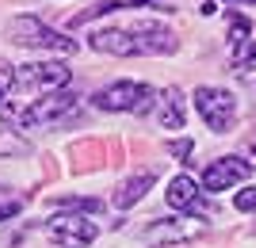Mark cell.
I'll use <instances>...</instances> for the list:
<instances>
[{
    "mask_svg": "<svg viewBox=\"0 0 256 248\" xmlns=\"http://www.w3.org/2000/svg\"><path fill=\"white\" fill-rule=\"evenodd\" d=\"M92 46L100 54L115 57H134V54H172L176 50V34L157 19H142L134 27H107L92 34Z\"/></svg>",
    "mask_w": 256,
    "mask_h": 248,
    "instance_id": "1",
    "label": "cell"
},
{
    "mask_svg": "<svg viewBox=\"0 0 256 248\" xmlns=\"http://www.w3.org/2000/svg\"><path fill=\"white\" fill-rule=\"evenodd\" d=\"M8 31H12V42H20V46H38V50H58V54H76V38H65L62 31L46 27V23L34 19V15L12 19Z\"/></svg>",
    "mask_w": 256,
    "mask_h": 248,
    "instance_id": "2",
    "label": "cell"
},
{
    "mask_svg": "<svg viewBox=\"0 0 256 248\" xmlns=\"http://www.w3.org/2000/svg\"><path fill=\"white\" fill-rule=\"evenodd\" d=\"M69 65L62 61H34V65H20L16 76H12V88L16 92H54V88L69 84Z\"/></svg>",
    "mask_w": 256,
    "mask_h": 248,
    "instance_id": "3",
    "label": "cell"
},
{
    "mask_svg": "<svg viewBox=\"0 0 256 248\" xmlns=\"http://www.w3.org/2000/svg\"><path fill=\"white\" fill-rule=\"evenodd\" d=\"M195 107L214 134H226L237 119V99L226 88H195Z\"/></svg>",
    "mask_w": 256,
    "mask_h": 248,
    "instance_id": "4",
    "label": "cell"
},
{
    "mask_svg": "<svg viewBox=\"0 0 256 248\" xmlns=\"http://www.w3.org/2000/svg\"><path fill=\"white\" fill-rule=\"evenodd\" d=\"M96 107L104 111H150L153 107V88L150 84H134V80H115L104 92H96Z\"/></svg>",
    "mask_w": 256,
    "mask_h": 248,
    "instance_id": "5",
    "label": "cell"
},
{
    "mask_svg": "<svg viewBox=\"0 0 256 248\" xmlns=\"http://www.w3.org/2000/svg\"><path fill=\"white\" fill-rule=\"evenodd\" d=\"M46 233H50V241L58 248H88L100 237V226L80 214H58V218H50Z\"/></svg>",
    "mask_w": 256,
    "mask_h": 248,
    "instance_id": "6",
    "label": "cell"
},
{
    "mask_svg": "<svg viewBox=\"0 0 256 248\" xmlns=\"http://www.w3.org/2000/svg\"><path fill=\"white\" fill-rule=\"evenodd\" d=\"M73 107H76L73 92H46L42 99H34L31 107L20 115V122L23 126H50V122H58L62 115H69Z\"/></svg>",
    "mask_w": 256,
    "mask_h": 248,
    "instance_id": "7",
    "label": "cell"
},
{
    "mask_svg": "<svg viewBox=\"0 0 256 248\" xmlns=\"http://www.w3.org/2000/svg\"><path fill=\"white\" fill-rule=\"evenodd\" d=\"M252 172V164L245 157H222V161H210L203 172V191H226V187L241 184L245 176Z\"/></svg>",
    "mask_w": 256,
    "mask_h": 248,
    "instance_id": "8",
    "label": "cell"
},
{
    "mask_svg": "<svg viewBox=\"0 0 256 248\" xmlns=\"http://www.w3.org/2000/svg\"><path fill=\"white\" fill-rule=\"evenodd\" d=\"M164 195H168L172 210H192V214H199V184H195L192 176H176Z\"/></svg>",
    "mask_w": 256,
    "mask_h": 248,
    "instance_id": "9",
    "label": "cell"
},
{
    "mask_svg": "<svg viewBox=\"0 0 256 248\" xmlns=\"http://www.w3.org/2000/svg\"><path fill=\"white\" fill-rule=\"evenodd\" d=\"M157 119H160V126H164V130H180V126H184V96H180V88L160 92Z\"/></svg>",
    "mask_w": 256,
    "mask_h": 248,
    "instance_id": "10",
    "label": "cell"
},
{
    "mask_svg": "<svg viewBox=\"0 0 256 248\" xmlns=\"http://www.w3.org/2000/svg\"><path fill=\"white\" fill-rule=\"evenodd\" d=\"M153 180H157L153 172H142V176H134V180H126V184L115 191V206H122V210H126V206H134L142 195L153 187Z\"/></svg>",
    "mask_w": 256,
    "mask_h": 248,
    "instance_id": "11",
    "label": "cell"
},
{
    "mask_svg": "<svg viewBox=\"0 0 256 248\" xmlns=\"http://www.w3.org/2000/svg\"><path fill=\"white\" fill-rule=\"evenodd\" d=\"M23 210V195L12 191V187H0V222H8Z\"/></svg>",
    "mask_w": 256,
    "mask_h": 248,
    "instance_id": "12",
    "label": "cell"
},
{
    "mask_svg": "<svg viewBox=\"0 0 256 248\" xmlns=\"http://www.w3.org/2000/svg\"><path fill=\"white\" fill-rule=\"evenodd\" d=\"M195 229H172V226H153L150 233H146V245H160V241H184L192 237Z\"/></svg>",
    "mask_w": 256,
    "mask_h": 248,
    "instance_id": "13",
    "label": "cell"
},
{
    "mask_svg": "<svg viewBox=\"0 0 256 248\" xmlns=\"http://www.w3.org/2000/svg\"><path fill=\"white\" fill-rule=\"evenodd\" d=\"M234 69H256V42L252 38L234 46Z\"/></svg>",
    "mask_w": 256,
    "mask_h": 248,
    "instance_id": "14",
    "label": "cell"
},
{
    "mask_svg": "<svg viewBox=\"0 0 256 248\" xmlns=\"http://www.w3.org/2000/svg\"><path fill=\"white\" fill-rule=\"evenodd\" d=\"M192 149H195V141H192V138L168 141V153H172V157H180V161H188V157H192Z\"/></svg>",
    "mask_w": 256,
    "mask_h": 248,
    "instance_id": "15",
    "label": "cell"
},
{
    "mask_svg": "<svg viewBox=\"0 0 256 248\" xmlns=\"http://www.w3.org/2000/svg\"><path fill=\"white\" fill-rule=\"evenodd\" d=\"M58 203L62 206H73V210H100V199H73V195H69V199H58Z\"/></svg>",
    "mask_w": 256,
    "mask_h": 248,
    "instance_id": "16",
    "label": "cell"
},
{
    "mask_svg": "<svg viewBox=\"0 0 256 248\" xmlns=\"http://www.w3.org/2000/svg\"><path fill=\"white\" fill-rule=\"evenodd\" d=\"M234 206L237 210H256V187H248V191H241L234 199Z\"/></svg>",
    "mask_w": 256,
    "mask_h": 248,
    "instance_id": "17",
    "label": "cell"
},
{
    "mask_svg": "<svg viewBox=\"0 0 256 248\" xmlns=\"http://www.w3.org/2000/svg\"><path fill=\"white\" fill-rule=\"evenodd\" d=\"M248 164H252V168H256V138L248 141Z\"/></svg>",
    "mask_w": 256,
    "mask_h": 248,
    "instance_id": "18",
    "label": "cell"
},
{
    "mask_svg": "<svg viewBox=\"0 0 256 248\" xmlns=\"http://www.w3.org/2000/svg\"><path fill=\"white\" fill-rule=\"evenodd\" d=\"M230 4H256V0H230Z\"/></svg>",
    "mask_w": 256,
    "mask_h": 248,
    "instance_id": "19",
    "label": "cell"
},
{
    "mask_svg": "<svg viewBox=\"0 0 256 248\" xmlns=\"http://www.w3.org/2000/svg\"><path fill=\"white\" fill-rule=\"evenodd\" d=\"M4 92H8V88H0V96H4Z\"/></svg>",
    "mask_w": 256,
    "mask_h": 248,
    "instance_id": "20",
    "label": "cell"
}]
</instances>
